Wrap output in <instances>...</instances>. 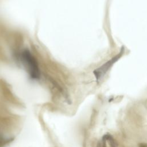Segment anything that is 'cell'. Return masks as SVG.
I'll return each mask as SVG.
<instances>
[{"label": "cell", "instance_id": "obj_1", "mask_svg": "<svg viewBox=\"0 0 147 147\" xmlns=\"http://www.w3.org/2000/svg\"><path fill=\"white\" fill-rule=\"evenodd\" d=\"M22 57L30 78L33 79H38L40 78V73L35 58L28 50H25L22 52Z\"/></svg>", "mask_w": 147, "mask_h": 147}, {"label": "cell", "instance_id": "obj_2", "mask_svg": "<svg viewBox=\"0 0 147 147\" xmlns=\"http://www.w3.org/2000/svg\"><path fill=\"white\" fill-rule=\"evenodd\" d=\"M123 49L122 48L121 51L117 55L113 57L111 60H109L102 66L99 67V68L94 71L93 73L97 81H99L100 79H101L107 72V71L110 69V68L113 65V64L115 63V61H117L119 58H120L123 53Z\"/></svg>", "mask_w": 147, "mask_h": 147}, {"label": "cell", "instance_id": "obj_3", "mask_svg": "<svg viewBox=\"0 0 147 147\" xmlns=\"http://www.w3.org/2000/svg\"><path fill=\"white\" fill-rule=\"evenodd\" d=\"M102 138L106 140V142L109 144L110 147H118V144L117 141L110 134L106 133L102 137Z\"/></svg>", "mask_w": 147, "mask_h": 147}, {"label": "cell", "instance_id": "obj_4", "mask_svg": "<svg viewBox=\"0 0 147 147\" xmlns=\"http://www.w3.org/2000/svg\"><path fill=\"white\" fill-rule=\"evenodd\" d=\"M106 140L103 138H102V139L98 142L96 147H106Z\"/></svg>", "mask_w": 147, "mask_h": 147}, {"label": "cell", "instance_id": "obj_5", "mask_svg": "<svg viewBox=\"0 0 147 147\" xmlns=\"http://www.w3.org/2000/svg\"><path fill=\"white\" fill-rule=\"evenodd\" d=\"M139 147H147V144L145 143H141L139 144Z\"/></svg>", "mask_w": 147, "mask_h": 147}]
</instances>
